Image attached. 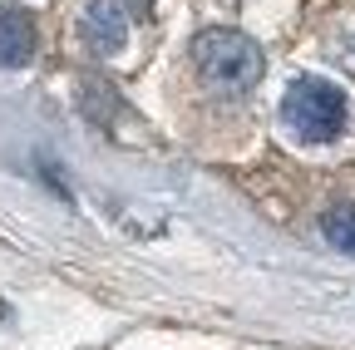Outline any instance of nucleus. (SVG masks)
<instances>
[{
    "instance_id": "1",
    "label": "nucleus",
    "mask_w": 355,
    "mask_h": 350,
    "mask_svg": "<svg viewBox=\"0 0 355 350\" xmlns=\"http://www.w3.org/2000/svg\"><path fill=\"white\" fill-rule=\"evenodd\" d=\"M193 64L217 94H247L266 69L261 50L242 30H202L193 40Z\"/></svg>"
},
{
    "instance_id": "2",
    "label": "nucleus",
    "mask_w": 355,
    "mask_h": 350,
    "mask_svg": "<svg viewBox=\"0 0 355 350\" xmlns=\"http://www.w3.org/2000/svg\"><path fill=\"white\" fill-rule=\"evenodd\" d=\"M345 119H350V104L345 94L336 89L331 79H296L291 89L282 94V123L291 128V139L301 143H331L345 134Z\"/></svg>"
},
{
    "instance_id": "3",
    "label": "nucleus",
    "mask_w": 355,
    "mask_h": 350,
    "mask_svg": "<svg viewBox=\"0 0 355 350\" xmlns=\"http://www.w3.org/2000/svg\"><path fill=\"white\" fill-rule=\"evenodd\" d=\"M79 35H84V45L94 50V55H119L123 40H128V10H123V0H94V6L84 10V20H79Z\"/></svg>"
},
{
    "instance_id": "4",
    "label": "nucleus",
    "mask_w": 355,
    "mask_h": 350,
    "mask_svg": "<svg viewBox=\"0 0 355 350\" xmlns=\"http://www.w3.org/2000/svg\"><path fill=\"white\" fill-rule=\"evenodd\" d=\"M35 55V25L20 6H10V0H0V64L6 69H20L30 64Z\"/></svg>"
},
{
    "instance_id": "5",
    "label": "nucleus",
    "mask_w": 355,
    "mask_h": 350,
    "mask_svg": "<svg viewBox=\"0 0 355 350\" xmlns=\"http://www.w3.org/2000/svg\"><path fill=\"white\" fill-rule=\"evenodd\" d=\"M321 232H326L331 247H340V252L355 256V202H336V207L321 217Z\"/></svg>"
}]
</instances>
